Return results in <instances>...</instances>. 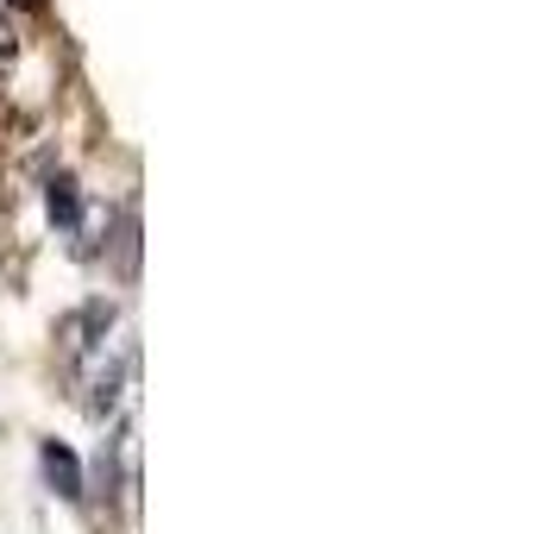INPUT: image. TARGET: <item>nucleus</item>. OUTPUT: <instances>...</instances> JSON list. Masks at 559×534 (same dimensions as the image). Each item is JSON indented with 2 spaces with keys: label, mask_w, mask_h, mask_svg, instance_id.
Instances as JSON below:
<instances>
[{
  "label": "nucleus",
  "mask_w": 559,
  "mask_h": 534,
  "mask_svg": "<svg viewBox=\"0 0 559 534\" xmlns=\"http://www.w3.org/2000/svg\"><path fill=\"white\" fill-rule=\"evenodd\" d=\"M76 214H82V202H76V182H70V177H57V182H51V221H63V227H76Z\"/></svg>",
  "instance_id": "obj_2"
},
{
  "label": "nucleus",
  "mask_w": 559,
  "mask_h": 534,
  "mask_svg": "<svg viewBox=\"0 0 559 534\" xmlns=\"http://www.w3.org/2000/svg\"><path fill=\"white\" fill-rule=\"evenodd\" d=\"M20 45V32H13V20H0V51H13Z\"/></svg>",
  "instance_id": "obj_3"
},
{
  "label": "nucleus",
  "mask_w": 559,
  "mask_h": 534,
  "mask_svg": "<svg viewBox=\"0 0 559 534\" xmlns=\"http://www.w3.org/2000/svg\"><path fill=\"white\" fill-rule=\"evenodd\" d=\"M45 478H51L57 497H70V503L88 497V490H82V465H76V453H70L63 440H45Z\"/></svg>",
  "instance_id": "obj_1"
}]
</instances>
